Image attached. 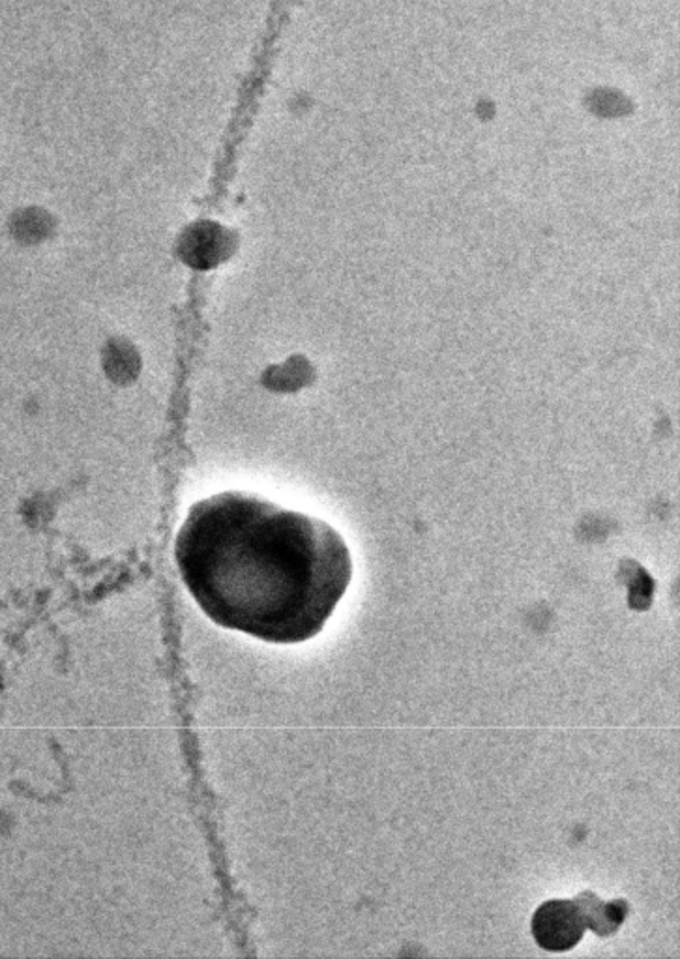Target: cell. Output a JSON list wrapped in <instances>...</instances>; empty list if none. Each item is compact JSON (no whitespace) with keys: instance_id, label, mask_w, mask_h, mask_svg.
<instances>
[{"instance_id":"7a4b0ae2","label":"cell","mask_w":680,"mask_h":959,"mask_svg":"<svg viewBox=\"0 0 680 959\" xmlns=\"http://www.w3.org/2000/svg\"><path fill=\"white\" fill-rule=\"evenodd\" d=\"M594 901H587L583 907V896L575 901H550L540 907L534 917V937L540 947L548 950H569L580 942L585 926H592L591 912Z\"/></svg>"},{"instance_id":"6da1fadb","label":"cell","mask_w":680,"mask_h":959,"mask_svg":"<svg viewBox=\"0 0 680 959\" xmlns=\"http://www.w3.org/2000/svg\"><path fill=\"white\" fill-rule=\"evenodd\" d=\"M175 558L210 621L274 645L319 634L353 577L336 528L244 492L197 501L178 528Z\"/></svg>"}]
</instances>
